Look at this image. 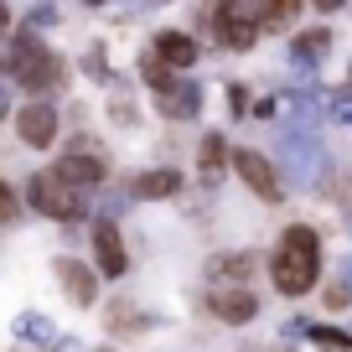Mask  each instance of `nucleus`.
I'll return each mask as SVG.
<instances>
[{"instance_id":"9","label":"nucleus","mask_w":352,"mask_h":352,"mask_svg":"<svg viewBox=\"0 0 352 352\" xmlns=\"http://www.w3.org/2000/svg\"><path fill=\"white\" fill-rule=\"evenodd\" d=\"M57 176L73 182V187H78V182L88 187V182H99V176H104V161H99V151H83V145H78V151H67L63 161H57Z\"/></svg>"},{"instance_id":"6","label":"nucleus","mask_w":352,"mask_h":352,"mask_svg":"<svg viewBox=\"0 0 352 352\" xmlns=\"http://www.w3.org/2000/svg\"><path fill=\"white\" fill-rule=\"evenodd\" d=\"M233 166H239V176L249 182V192L259 202H280V176H275V166L264 161L259 151H233Z\"/></svg>"},{"instance_id":"13","label":"nucleus","mask_w":352,"mask_h":352,"mask_svg":"<svg viewBox=\"0 0 352 352\" xmlns=\"http://www.w3.org/2000/svg\"><path fill=\"white\" fill-rule=\"evenodd\" d=\"M176 187H182V176H176L171 166H166V171H145L140 182H135L140 197H166V192H176Z\"/></svg>"},{"instance_id":"5","label":"nucleus","mask_w":352,"mask_h":352,"mask_svg":"<svg viewBox=\"0 0 352 352\" xmlns=\"http://www.w3.org/2000/svg\"><path fill=\"white\" fill-rule=\"evenodd\" d=\"M212 26H218V36H223L228 47H254L264 16H259V6H249V0H228V6H218V11H212Z\"/></svg>"},{"instance_id":"8","label":"nucleus","mask_w":352,"mask_h":352,"mask_svg":"<svg viewBox=\"0 0 352 352\" xmlns=\"http://www.w3.org/2000/svg\"><path fill=\"white\" fill-rule=\"evenodd\" d=\"M16 130H21L26 145H52L57 140V114L47 109V104H26V109L16 114Z\"/></svg>"},{"instance_id":"18","label":"nucleus","mask_w":352,"mask_h":352,"mask_svg":"<svg viewBox=\"0 0 352 352\" xmlns=\"http://www.w3.org/2000/svg\"><path fill=\"white\" fill-rule=\"evenodd\" d=\"M321 47H327V32H311V36H306V42H300V52H306V57H316V52H321Z\"/></svg>"},{"instance_id":"3","label":"nucleus","mask_w":352,"mask_h":352,"mask_svg":"<svg viewBox=\"0 0 352 352\" xmlns=\"http://www.w3.org/2000/svg\"><path fill=\"white\" fill-rule=\"evenodd\" d=\"M275 151H280V166L290 171V182H311L316 166H321V135H316V124H285L280 140H275Z\"/></svg>"},{"instance_id":"1","label":"nucleus","mask_w":352,"mask_h":352,"mask_svg":"<svg viewBox=\"0 0 352 352\" xmlns=\"http://www.w3.org/2000/svg\"><path fill=\"white\" fill-rule=\"evenodd\" d=\"M270 275H275V285L285 290V296H306L311 285H316L321 275V243L311 228H285L280 233V249L275 259H270Z\"/></svg>"},{"instance_id":"19","label":"nucleus","mask_w":352,"mask_h":352,"mask_svg":"<svg viewBox=\"0 0 352 352\" xmlns=\"http://www.w3.org/2000/svg\"><path fill=\"white\" fill-rule=\"evenodd\" d=\"M342 280H347V285H352V259H347V264H342Z\"/></svg>"},{"instance_id":"14","label":"nucleus","mask_w":352,"mask_h":352,"mask_svg":"<svg viewBox=\"0 0 352 352\" xmlns=\"http://www.w3.org/2000/svg\"><path fill=\"white\" fill-rule=\"evenodd\" d=\"M223 155H228L223 135H208V140H202V155H197V166H202V176H208V182H218V171H223Z\"/></svg>"},{"instance_id":"2","label":"nucleus","mask_w":352,"mask_h":352,"mask_svg":"<svg viewBox=\"0 0 352 352\" xmlns=\"http://www.w3.org/2000/svg\"><path fill=\"white\" fill-rule=\"evenodd\" d=\"M6 67H11V83H21V88H52V83H63V67H57V57L47 52V47L36 42L32 32L11 36Z\"/></svg>"},{"instance_id":"4","label":"nucleus","mask_w":352,"mask_h":352,"mask_svg":"<svg viewBox=\"0 0 352 352\" xmlns=\"http://www.w3.org/2000/svg\"><path fill=\"white\" fill-rule=\"evenodd\" d=\"M32 208L36 212H47V218H78L83 212V197H78V187L73 182H63L57 171H42V176H32Z\"/></svg>"},{"instance_id":"17","label":"nucleus","mask_w":352,"mask_h":352,"mask_svg":"<svg viewBox=\"0 0 352 352\" xmlns=\"http://www.w3.org/2000/svg\"><path fill=\"white\" fill-rule=\"evenodd\" d=\"M259 16H264V26H285L290 16H296V6H285V0H280V6H259Z\"/></svg>"},{"instance_id":"12","label":"nucleus","mask_w":352,"mask_h":352,"mask_svg":"<svg viewBox=\"0 0 352 352\" xmlns=\"http://www.w3.org/2000/svg\"><path fill=\"white\" fill-rule=\"evenodd\" d=\"M155 57H161L166 67H192L197 63V42H192L187 32H166L161 42H155Z\"/></svg>"},{"instance_id":"10","label":"nucleus","mask_w":352,"mask_h":352,"mask_svg":"<svg viewBox=\"0 0 352 352\" xmlns=\"http://www.w3.org/2000/svg\"><path fill=\"white\" fill-rule=\"evenodd\" d=\"M52 270H57V280L67 285V296H73L78 306H88V300L99 296V280H94V270H83L78 259H57Z\"/></svg>"},{"instance_id":"11","label":"nucleus","mask_w":352,"mask_h":352,"mask_svg":"<svg viewBox=\"0 0 352 352\" xmlns=\"http://www.w3.org/2000/svg\"><path fill=\"white\" fill-rule=\"evenodd\" d=\"M94 249H99L104 275H124V243H120V228H114V223H99V228H94Z\"/></svg>"},{"instance_id":"16","label":"nucleus","mask_w":352,"mask_h":352,"mask_svg":"<svg viewBox=\"0 0 352 352\" xmlns=\"http://www.w3.org/2000/svg\"><path fill=\"white\" fill-rule=\"evenodd\" d=\"M212 270H218V275H239V280H249V275H254V254H233V259H218Z\"/></svg>"},{"instance_id":"15","label":"nucleus","mask_w":352,"mask_h":352,"mask_svg":"<svg viewBox=\"0 0 352 352\" xmlns=\"http://www.w3.org/2000/svg\"><path fill=\"white\" fill-rule=\"evenodd\" d=\"M296 331H306L311 342H321V347H347V331H327V327H311V321H296Z\"/></svg>"},{"instance_id":"7","label":"nucleus","mask_w":352,"mask_h":352,"mask_svg":"<svg viewBox=\"0 0 352 352\" xmlns=\"http://www.w3.org/2000/svg\"><path fill=\"white\" fill-rule=\"evenodd\" d=\"M208 311L239 327V321H249L254 311H259V300L249 296V285H212V290H208Z\"/></svg>"}]
</instances>
